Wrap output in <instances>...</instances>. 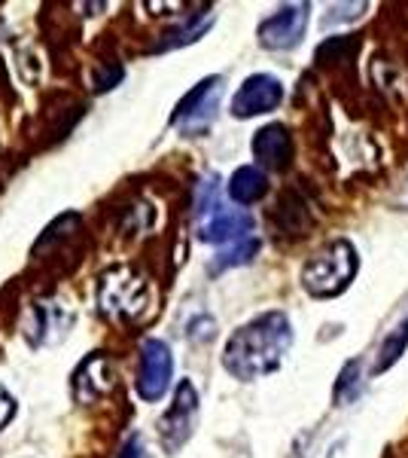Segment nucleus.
<instances>
[{
    "label": "nucleus",
    "instance_id": "obj_1",
    "mask_svg": "<svg viewBox=\"0 0 408 458\" xmlns=\"http://www.w3.org/2000/svg\"><path fill=\"white\" fill-rule=\"evenodd\" d=\"M293 349V324L287 312H262L241 324L222 349V367L238 382H256L278 373Z\"/></svg>",
    "mask_w": 408,
    "mask_h": 458
},
{
    "label": "nucleus",
    "instance_id": "obj_2",
    "mask_svg": "<svg viewBox=\"0 0 408 458\" xmlns=\"http://www.w3.org/2000/svg\"><path fill=\"white\" fill-rule=\"evenodd\" d=\"M357 269H360V257H357L354 242L336 239L317 250L314 257H308L299 278H302V287H305L314 300H336L354 284Z\"/></svg>",
    "mask_w": 408,
    "mask_h": 458
},
{
    "label": "nucleus",
    "instance_id": "obj_3",
    "mask_svg": "<svg viewBox=\"0 0 408 458\" xmlns=\"http://www.w3.org/2000/svg\"><path fill=\"white\" fill-rule=\"evenodd\" d=\"M98 309L110 321H137L150 309V282L131 266H113L98 282Z\"/></svg>",
    "mask_w": 408,
    "mask_h": 458
},
{
    "label": "nucleus",
    "instance_id": "obj_4",
    "mask_svg": "<svg viewBox=\"0 0 408 458\" xmlns=\"http://www.w3.org/2000/svg\"><path fill=\"white\" fill-rule=\"evenodd\" d=\"M222 92H226V80L220 73L204 77L202 83H196L177 101L174 114H171V125L180 131L183 138H202L213 125L222 105Z\"/></svg>",
    "mask_w": 408,
    "mask_h": 458
},
{
    "label": "nucleus",
    "instance_id": "obj_5",
    "mask_svg": "<svg viewBox=\"0 0 408 458\" xmlns=\"http://www.w3.org/2000/svg\"><path fill=\"white\" fill-rule=\"evenodd\" d=\"M73 321H77V312H73V306H68L62 297L34 300L25 312L21 334H25L31 349H46V345H58L68 336Z\"/></svg>",
    "mask_w": 408,
    "mask_h": 458
},
{
    "label": "nucleus",
    "instance_id": "obj_6",
    "mask_svg": "<svg viewBox=\"0 0 408 458\" xmlns=\"http://www.w3.org/2000/svg\"><path fill=\"white\" fill-rule=\"evenodd\" d=\"M308 13H311V4H284L278 13H271L269 19L259 21V28H256L259 47L269 49V53L296 49L308 31Z\"/></svg>",
    "mask_w": 408,
    "mask_h": 458
},
{
    "label": "nucleus",
    "instance_id": "obj_7",
    "mask_svg": "<svg viewBox=\"0 0 408 458\" xmlns=\"http://www.w3.org/2000/svg\"><path fill=\"white\" fill-rule=\"evenodd\" d=\"M198 391L189 379H180V386L174 391V401H171L168 412L159 419V437L165 453H177L183 446L198 422Z\"/></svg>",
    "mask_w": 408,
    "mask_h": 458
},
{
    "label": "nucleus",
    "instance_id": "obj_8",
    "mask_svg": "<svg viewBox=\"0 0 408 458\" xmlns=\"http://www.w3.org/2000/svg\"><path fill=\"white\" fill-rule=\"evenodd\" d=\"M280 101H284V83L274 73H254L235 92L229 114L235 120H254V116H265L271 110H278Z\"/></svg>",
    "mask_w": 408,
    "mask_h": 458
},
{
    "label": "nucleus",
    "instance_id": "obj_9",
    "mask_svg": "<svg viewBox=\"0 0 408 458\" xmlns=\"http://www.w3.org/2000/svg\"><path fill=\"white\" fill-rule=\"evenodd\" d=\"M171 376H174V358H171L168 343L162 339H146L140 345V370H137V394L146 403H155L168 394Z\"/></svg>",
    "mask_w": 408,
    "mask_h": 458
},
{
    "label": "nucleus",
    "instance_id": "obj_10",
    "mask_svg": "<svg viewBox=\"0 0 408 458\" xmlns=\"http://www.w3.org/2000/svg\"><path fill=\"white\" fill-rule=\"evenodd\" d=\"M254 226H256L254 214L244 208H229L222 202L217 211H211L204 220H198V239L204 245H232V242L254 235Z\"/></svg>",
    "mask_w": 408,
    "mask_h": 458
},
{
    "label": "nucleus",
    "instance_id": "obj_11",
    "mask_svg": "<svg viewBox=\"0 0 408 458\" xmlns=\"http://www.w3.org/2000/svg\"><path fill=\"white\" fill-rule=\"evenodd\" d=\"M113 386H116L113 360L104 352H92L71 376V391H73V397H77V403L101 401L104 394L113 391Z\"/></svg>",
    "mask_w": 408,
    "mask_h": 458
},
{
    "label": "nucleus",
    "instance_id": "obj_12",
    "mask_svg": "<svg viewBox=\"0 0 408 458\" xmlns=\"http://www.w3.org/2000/svg\"><path fill=\"white\" fill-rule=\"evenodd\" d=\"M250 153L256 159V168H269V172H287L293 165L296 144L293 135L284 123H269L254 135L250 141Z\"/></svg>",
    "mask_w": 408,
    "mask_h": 458
},
{
    "label": "nucleus",
    "instance_id": "obj_13",
    "mask_svg": "<svg viewBox=\"0 0 408 458\" xmlns=\"http://www.w3.org/2000/svg\"><path fill=\"white\" fill-rule=\"evenodd\" d=\"M226 193L235 205H256L269 196V174L256 165L235 168L226 183Z\"/></svg>",
    "mask_w": 408,
    "mask_h": 458
},
{
    "label": "nucleus",
    "instance_id": "obj_14",
    "mask_svg": "<svg viewBox=\"0 0 408 458\" xmlns=\"http://www.w3.org/2000/svg\"><path fill=\"white\" fill-rule=\"evenodd\" d=\"M211 25H213V10H211V6L202 10V13H192V16L183 21V25L171 28V31L162 37L159 47H155V53H168V49L189 47V43H196L198 37H204Z\"/></svg>",
    "mask_w": 408,
    "mask_h": 458
},
{
    "label": "nucleus",
    "instance_id": "obj_15",
    "mask_svg": "<svg viewBox=\"0 0 408 458\" xmlns=\"http://www.w3.org/2000/svg\"><path fill=\"white\" fill-rule=\"evenodd\" d=\"M405 349H408V321L396 324V327H393L390 334H387V339L381 343V349H378V354H375L372 373H375V376L387 373L390 367L396 364V360L405 354Z\"/></svg>",
    "mask_w": 408,
    "mask_h": 458
},
{
    "label": "nucleus",
    "instance_id": "obj_16",
    "mask_svg": "<svg viewBox=\"0 0 408 458\" xmlns=\"http://www.w3.org/2000/svg\"><path fill=\"white\" fill-rule=\"evenodd\" d=\"M256 254H259V239L256 235H247V239L232 242V245L222 248L211 260V272H226V269H235V266H247Z\"/></svg>",
    "mask_w": 408,
    "mask_h": 458
},
{
    "label": "nucleus",
    "instance_id": "obj_17",
    "mask_svg": "<svg viewBox=\"0 0 408 458\" xmlns=\"http://www.w3.org/2000/svg\"><path fill=\"white\" fill-rule=\"evenodd\" d=\"M222 205V187H220V177L217 174H207L202 177V183L196 187V224L204 220L211 211H217Z\"/></svg>",
    "mask_w": 408,
    "mask_h": 458
},
{
    "label": "nucleus",
    "instance_id": "obj_18",
    "mask_svg": "<svg viewBox=\"0 0 408 458\" xmlns=\"http://www.w3.org/2000/svg\"><path fill=\"white\" fill-rule=\"evenodd\" d=\"M77 224H79V214H62V217H58L52 226H46V233L40 235V242L34 245V254H40V250L46 248V245L52 248L58 239H64L68 233H73V229H77Z\"/></svg>",
    "mask_w": 408,
    "mask_h": 458
},
{
    "label": "nucleus",
    "instance_id": "obj_19",
    "mask_svg": "<svg viewBox=\"0 0 408 458\" xmlns=\"http://www.w3.org/2000/svg\"><path fill=\"white\" fill-rule=\"evenodd\" d=\"M122 77H125L122 64H116V62L101 64V68L95 71V92H110V89H116L122 83Z\"/></svg>",
    "mask_w": 408,
    "mask_h": 458
},
{
    "label": "nucleus",
    "instance_id": "obj_20",
    "mask_svg": "<svg viewBox=\"0 0 408 458\" xmlns=\"http://www.w3.org/2000/svg\"><path fill=\"white\" fill-rule=\"evenodd\" d=\"M354 43L357 40H351V37H332V40H326L323 47L317 49V62H338L345 53H351Z\"/></svg>",
    "mask_w": 408,
    "mask_h": 458
},
{
    "label": "nucleus",
    "instance_id": "obj_21",
    "mask_svg": "<svg viewBox=\"0 0 408 458\" xmlns=\"http://www.w3.org/2000/svg\"><path fill=\"white\" fill-rule=\"evenodd\" d=\"M12 416H16V401H12V397L6 394V388L0 386V428L10 425Z\"/></svg>",
    "mask_w": 408,
    "mask_h": 458
},
{
    "label": "nucleus",
    "instance_id": "obj_22",
    "mask_svg": "<svg viewBox=\"0 0 408 458\" xmlns=\"http://www.w3.org/2000/svg\"><path fill=\"white\" fill-rule=\"evenodd\" d=\"M120 458H146V453H144V443H140L137 434H131V437L122 443V453H120Z\"/></svg>",
    "mask_w": 408,
    "mask_h": 458
}]
</instances>
